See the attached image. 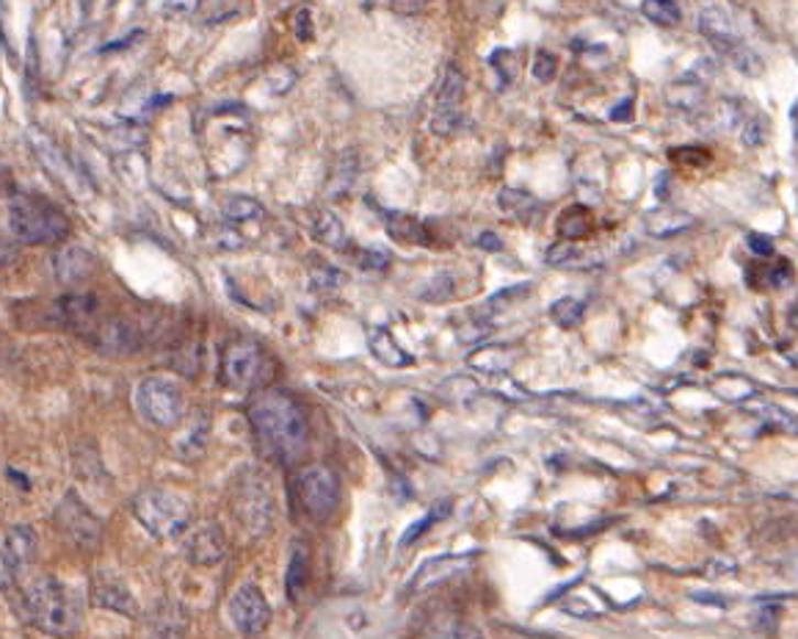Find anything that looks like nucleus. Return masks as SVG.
Wrapping results in <instances>:
<instances>
[{"mask_svg":"<svg viewBox=\"0 0 798 639\" xmlns=\"http://www.w3.org/2000/svg\"><path fill=\"white\" fill-rule=\"evenodd\" d=\"M227 611H230V620L236 626V631L243 633V637H258L271 622L269 600H265V595L260 593V587L254 582H243L236 589V595L227 604Z\"/></svg>","mask_w":798,"mask_h":639,"instance_id":"obj_10","label":"nucleus"},{"mask_svg":"<svg viewBox=\"0 0 798 639\" xmlns=\"http://www.w3.org/2000/svg\"><path fill=\"white\" fill-rule=\"evenodd\" d=\"M23 609L31 626L47 637H73L80 628V606L58 578L42 576L29 584L23 595Z\"/></svg>","mask_w":798,"mask_h":639,"instance_id":"obj_2","label":"nucleus"},{"mask_svg":"<svg viewBox=\"0 0 798 639\" xmlns=\"http://www.w3.org/2000/svg\"><path fill=\"white\" fill-rule=\"evenodd\" d=\"M298 498H302L307 516L315 521H327L335 516L340 503V481L327 465H309L298 474Z\"/></svg>","mask_w":798,"mask_h":639,"instance_id":"obj_9","label":"nucleus"},{"mask_svg":"<svg viewBox=\"0 0 798 639\" xmlns=\"http://www.w3.org/2000/svg\"><path fill=\"white\" fill-rule=\"evenodd\" d=\"M271 360L263 346L249 338L230 340L221 349V382L236 391H252L269 382Z\"/></svg>","mask_w":798,"mask_h":639,"instance_id":"obj_5","label":"nucleus"},{"mask_svg":"<svg viewBox=\"0 0 798 639\" xmlns=\"http://www.w3.org/2000/svg\"><path fill=\"white\" fill-rule=\"evenodd\" d=\"M475 393H478V386H475V382H472V379H467V377H450L448 382H445V386H442V397L448 399V402L464 404V402H470V399L475 397Z\"/></svg>","mask_w":798,"mask_h":639,"instance_id":"obj_42","label":"nucleus"},{"mask_svg":"<svg viewBox=\"0 0 798 639\" xmlns=\"http://www.w3.org/2000/svg\"><path fill=\"white\" fill-rule=\"evenodd\" d=\"M498 205H501V210H506L509 216H514V219L531 221L536 214H539L542 203L534 197V194L523 192V188H503L501 197H498Z\"/></svg>","mask_w":798,"mask_h":639,"instance_id":"obj_26","label":"nucleus"},{"mask_svg":"<svg viewBox=\"0 0 798 639\" xmlns=\"http://www.w3.org/2000/svg\"><path fill=\"white\" fill-rule=\"evenodd\" d=\"M313 236L332 249L349 247V232H346V225L332 214V210H321V214L315 216Z\"/></svg>","mask_w":798,"mask_h":639,"instance_id":"obj_27","label":"nucleus"},{"mask_svg":"<svg viewBox=\"0 0 798 639\" xmlns=\"http://www.w3.org/2000/svg\"><path fill=\"white\" fill-rule=\"evenodd\" d=\"M478 247H484V249H495V252H501V249H503V241H501V236H498V232L484 230V232H481V236H478Z\"/></svg>","mask_w":798,"mask_h":639,"instance_id":"obj_58","label":"nucleus"},{"mask_svg":"<svg viewBox=\"0 0 798 639\" xmlns=\"http://www.w3.org/2000/svg\"><path fill=\"white\" fill-rule=\"evenodd\" d=\"M285 3H291V0H285Z\"/></svg>","mask_w":798,"mask_h":639,"instance_id":"obj_63","label":"nucleus"},{"mask_svg":"<svg viewBox=\"0 0 798 639\" xmlns=\"http://www.w3.org/2000/svg\"><path fill=\"white\" fill-rule=\"evenodd\" d=\"M669 159H675L677 164H691V166H704L710 161V153L702 148H677L671 150Z\"/></svg>","mask_w":798,"mask_h":639,"instance_id":"obj_50","label":"nucleus"},{"mask_svg":"<svg viewBox=\"0 0 798 639\" xmlns=\"http://www.w3.org/2000/svg\"><path fill=\"white\" fill-rule=\"evenodd\" d=\"M111 3H117V0H111Z\"/></svg>","mask_w":798,"mask_h":639,"instance_id":"obj_64","label":"nucleus"},{"mask_svg":"<svg viewBox=\"0 0 798 639\" xmlns=\"http://www.w3.org/2000/svg\"><path fill=\"white\" fill-rule=\"evenodd\" d=\"M547 267H561V269H580L591 267L594 261H586V254L580 252V247H575L572 241L558 243V247L547 249Z\"/></svg>","mask_w":798,"mask_h":639,"instance_id":"obj_34","label":"nucleus"},{"mask_svg":"<svg viewBox=\"0 0 798 639\" xmlns=\"http://www.w3.org/2000/svg\"><path fill=\"white\" fill-rule=\"evenodd\" d=\"M644 225H647V232L653 238H671V236H680V232H686L688 227H693V216L686 214V210L660 208V210H653Z\"/></svg>","mask_w":798,"mask_h":639,"instance_id":"obj_23","label":"nucleus"},{"mask_svg":"<svg viewBox=\"0 0 798 639\" xmlns=\"http://www.w3.org/2000/svg\"><path fill=\"white\" fill-rule=\"evenodd\" d=\"M787 322H790L792 329H798V305L790 307V316H787Z\"/></svg>","mask_w":798,"mask_h":639,"instance_id":"obj_61","label":"nucleus"},{"mask_svg":"<svg viewBox=\"0 0 798 639\" xmlns=\"http://www.w3.org/2000/svg\"><path fill=\"white\" fill-rule=\"evenodd\" d=\"M232 503H236L238 521L252 534H265L274 523V496L258 468H247L243 476H238Z\"/></svg>","mask_w":798,"mask_h":639,"instance_id":"obj_7","label":"nucleus"},{"mask_svg":"<svg viewBox=\"0 0 798 639\" xmlns=\"http://www.w3.org/2000/svg\"><path fill=\"white\" fill-rule=\"evenodd\" d=\"M293 34H296L298 42H309L313 40V14H309V9H302V12H296V18H293Z\"/></svg>","mask_w":798,"mask_h":639,"instance_id":"obj_53","label":"nucleus"},{"mask_svg":"<svg viewBox=\"0 0 798 639\" xmlns=\"http://www.w3.org/2000/svg\"><path fill=\"white\" fill-rule=\"evenodd\" d=\"M490 64L495 67V73L501 75V86H509L514 78H517V62H514V53L501 47L490 56Z\"/></svg>","mask_w":798,"mask_h":639,"instance_id":"obj_43","label":"nucleus"},{"mask_svg":"<svg viewBox=\"0 0 798 639\" xmlns=\"http://www.w3.org/2000/svg\"><path fill=\"white\" fill-rule=\"evenodd\" d=\"M135 410L152 426H175L186 415V397L166 377H144L133 393Z\"/></svg>","mask_w":798,"mask_h":639,"instance_id":"obj_6","label":"nucleus"},{"mask_svg":"<svg viewBox=\"0 0 798 639\" xmlns=\"http://www.w3.org/2000/svg\"><path fill=\"white\" fill-rule=\"evenodd\" d=\"M379 216L384 219L387 232L395 238V241H406V243L426 241V227H423L417 219H412V216H404L398 214V210H387V208H379Z\"/></svg>","mask_w":798,"mask_h":639,"instance_id":"obj_25","label":"nucleus"},{"mask_svg":"<svg viewBox=\"0 0 798 639\" xmlns=\"http://www.w3.org/2000/svg\"><path fill=\"white\" fill-rule=\"evenodd\" d=\"M642 14L655 25H664V29H671V25H680L682 12L675 0H644Z\"/></svg>","mask_w":798,"mask_h":639,"instance_id":"obj_32","label":"nucleus"},{"mask_svg":"<svg viewBox=\"0 0 798 639\" xmlns=\"http://www.w3.org/2000/svg\"><path fill=\"white\" fill-rule=\"evenodd\" d=\"M309 576V554H307V545L302 540H293L291 545V560H287V576H285V589H287V598L296 600L302 595L304 584H307Z\"/></svg>","mask_w":798,"mask_h":639,"instance_id":"obj_24","label":"nucleus"},{"mask_svg":"<svg viewBox=\"0 0 798 639\" xmlns=\"http://www.w3.org/2000/svg\"><path fill=\"white\" fill-rule=\"evenodd\" d=\"M726 56H730V62L735 64V69H741V73L748 75V78H757V75H763V69H765L763 58H759L752 47L743 45V42H737L735 47H730Z\"/></svg>","mask_w":798,"mask_h":639,"instance_id":"obj_38","label":"nucleus"},{"mask_svg":"<svg viewBox=\"0 0 798 639\" xmlns=\"http://www.w3.org/2000/svg\"><path fill=\"white\" fill-rule=\"evenodd\" d=\"M183 551H186L188 562L199 567H210L216 562L225 560L227 554V543H225V534L221 529L216 527L214 521H203V523H192V527L183 532Z\"/></svg>","mask_w":798,"mask_h":639,"instance_id":"obj_12","label":"nucleus"},{"mask_svg":"<svg viewBox=\"0 0 798 639\" xmlns=\"http://www.w3.org/2000/svg\"><path fill=\"white\" fill-rule=\"evenodd\" d=\"M247 12H252V0H219L214 12L205 18V25L230 23V20L243 18Z\"/></svg>","mask_w":798,"mask_h":639,"instance_id":"obj_40","label":"nucleus"},{"mask_svg":"<svg viewBox=\"0 0 798 639\" xmlns=\"http://www.w3.org/2000/svg\"><path fill=\"white\" fill-rule=\"evenodd\" d=\"M699 31H702L704 40H708L713 47H719L721 53H726L730 47H735L737 42H741L737 40V31L735 25H732L730 14L719 7L702 9V14H699Z\"/></svg>","mask_w":798,"mask_h":639,"instance_id":"obj_17","label":"nucleus"},{"mask_svg":"<svg viewBox=\"0 0 798 639\" xmlns=\"http://www.w3.org/2000/svg\"><path fill=\"white\" fill-rule=\"evenodd\" d=\"M528 291H531V283H520V285H514V289L498 291V294H492L490 300H487L484 311H492V313H495V311H503V307H509V305H512L514 300H517V296L528 294Z\"/></svg>","mask_w":798,"mask_h":639,"instance_id":"obj_47","label":"nucleus"},{"mask_svg":"<svg viewBox=\"0 0 798 639\" xmlns=\"http://www.w3.org/2000/svg\"><path fill=\"white\" fill-rule=\"evenodd\" d=\"M9 227L18 241L42 247V243H58L67 238L69 219L36 194L12 192L9 197Z\"/></svg>","mask_w":798,"mask_h":639,"instance_id":"obj_3","label":"nucleus"},{"mask_svg":"<svg viewBox=\"0 0 798 639\" xmlns=\"http://www.w3.org/2000/svg\"><path fill=\"white\" fill-rule=\"evenodd\" d=\"M133 516L157 540L177 538L192 527V507L186 498L166 487H144L133 496Z\"/></svg>","mask_w":798,"mask_h":639,"instance_id":"obj_4","label":"nucleus"},{"mask_svg":"<svg viewBox=\"0 0 798 639\" xmlns=\"http://www.w3.org/2000/svg\"><path fill=\"white\" fill-rule=\"evenodd\" d=\"M221 214L232 225H249V221L263 219V205L252 197H230L221 205Z\"/></svg>","mask_w":798,"mask_h":639,"instance_id":"obj_31","label":"nucleus"},{"mask_svg":"<svg viewBox=\"0 0 798 639\" xmlns=\"http://www.w3.org/2000/svg\"><path fill=\"white\" fill-rule=\"evenodd\" d=\"M781 606H763L757 611V631L763 633H776V626H779Z\"/></svg>","mask_w":798,"mask_h":639,"instance_id":"obj_51","label":"nucleus"},{"mask_svg":"<svg viewBox=\"0 0 798 639\" xmlns=\"http://www.w3.org/2000/svg\"><path fill=\"white\" fill-rule=\"evenodd\" d=\"M450 507H453V501H450V498H442V501H439V503H437V507H434V509H431V512H426V516H423V518H420V521H415V523H412V527H409V529H406V532H404V534H401V549H406V545L417 543V540H420V538H423V534H426V532H428V529H431V527H434V523H437V521H439V518H445V516H448V512H450Z\"/></svg>","mask_w":798,"mask_h":639,"instance_id":"obj_33","label":"nucleus"},{"mask_svg":"<svg viewBox=\"0 0 798 639\" xmlns=\"http://www.w3.org/2000/svg\"><path fill=\"white\" fill-rule=\"evenodd\" d=\"M58 316H62V322L67 324L73 333L84 335V338H91L95 335V329L100 327V322L106 316H102L100 311V302H97L95 294H69V296H62L56 305Z\"/></svg>","mask_w":798,"mask_h":639,"instance_id":"obj_13","label":"nucleus"},{"mask_svg":"<svg viewBox=\"0 0 798 639\" xmlns=\"http://www.w3.org/2000/svg\"><path fill=\"white\" fill-rule=\"evenodd\" d=\"M89 340L91 346H97V351L111 357H124L130 355V351L139 349V333H135L133 324L124 322V318L106 316Z\"/></svg>","mask_w":798,"mask_h":639,"instance_id":"obj_15","label":"nucleus"},{"mask_svg":"<svg viewBox=\"0 0 798 639\" xmlns=\"http://www.w3.org/2000/svg\"><path fill=\"white\" fill-rule=\"evenodd\" d=\"M208 426H210L208 415L199 413L197 419H194V424L188 426L186 435L175 443L177 457H186V459L199 457V454L205 452V443H208Z\"/></svg>","mask_w":798,"mask_h":639,"instance_id":"obj_28","label":"nucleus"},{"mask_svg":"<svg viewBox=\"0 0 798 639\" xmlns=\"http://www.w3.org/2000/svg\"><path fill=\"white\" fill-rule=\"evenodd\" d=\"M368 344H371V351L376 355V360H382L390 368H406L415 362V357L401 349V344L393 338V333L387 327H371Z\"/></svg>","mask_w":798,"mask_h":639,"instance_id":"obj_19","label":"nucleus"},{"mask_svg":"<svg viewBox=\"0 0 798 639\" xmlns=\"http://www.w3.org/2000/svg\"><path fill=\"white\" fill-rule=\"evenodd\" d=\"M691 598L693 600H704V604H715V606H721V609H724V606H726V600L724 598H719V595H691Z\"/></svg>","mask_w":798,"mask_h":639,"instance_id":"obj_59","label":"nucleus"},{"mask_svg":"<svg viewBox=\"0 0 798 639\" xmlns=\"http://www.w3.org/2000/svg\"><path fill=\"white\" fill-rule=\"evenodd\" d=\"M790 573H792V576H798V556L790 562Z\"/></svg>","mask_w":798,"mask_h":639,"instance_id":"obj_62","label":"nucleus"},{"mask_svg":"<svg viewBox=\"0 0 798 639\" xmlns=\"http://www.w3.org/2000/svg\"><path fill=\"white\" fill-rule=\"evenodd\" d=\"M346 283V274L335 267H318L313 272V289H340Z\"/></svg>","mask_w":798,"mask_h":639,"instance_id":"obj_49","label":"nucleus"},{"mask_svg":"<svg viewBox=\"0 0 798 639\" xmlns=\"http://www.w3.org/2000/svg\"><path fill=\"white\" fill-rule=\"evenodd\" d=\"M464 124L467 119L464 113H461V108H437L431 117V131L437 133V137H453V133H459Z\"/></svg>","mask_w":798,"mask_h":639,"instance_id":"obj_39","label":"nucleus"},{"mask_svg":"<svg viewBox=\"0 0 798 639\" xmlns=\"http://www.w3.org/2000/svg\"><path fill=\"white\" fill-rule=\"evenodd\" d=\"M249 421L254 426L260 448L276 463L293 465L304 457L309 443V426L304 410L282 391H260L249 402Z\"/></svg>","mask_w":798,"mask_h":639,"instance_id":"obj_1","label":"nucleus"},{"mask_svg":"<svg viewBox=\"0 0 798 639\" xmlns=\"http://www.w3.org/2000/svg\"><path fill=\"white\" fill-rule=\"evenodd\" d=\"M611 119L613 122H630V119H633V97H627L624 102H619V106L611 111Z\"/></svg>","mask_w":798,"mask_h":639,"instance_id":"obj_56","label":"nucleus"},{"mask_svg":"<svg viewBox=\"0 0 798 639\" xmlns=\"http://www.w3.org/2000/svg\"><path fill=\"white\" fill-rule=\"evenodd\" d=\"M362 269H371V272H382V269L390 267V252L387 249H368L360 261Z\"/></svg>","mask_w":798,"mask_h":639,"instance_id":"obj_54","label":"nucleus"},{"mask_svg":"<svg viewBox=\"0 0 798 639\" xmlns=\"http://www.w3.org/2000/svg\"><path fill=\"white\" fill-rule=\"evenodd\" d=\"M456 291V283H453V274H437V278L431 280V283L423 289V300L426 302H442L448 300V296H453Z\"/></svg>","mask_w":798,"mask_h":639,"instance_id":"obj_45","label":"nucleus"},{"mask_svg":"<svg viewBox=\"0 0 798 639\" xmlns=\"http://www.w3.org/2000/svg\"><path fill=\"white\" fill-rule=\"evenodd\" d=\"M591 227H594V219H591L589 208H583V205H572V208L564 210L561 219H558V232H561L567 241H578V238L589 236Z\"/></svg>","mask_w":798,"mask_h":639,"instance_id":"obj_29","label":"nucleus"},{"mask_svg":"<svg viewBox=\"0 0 798 639\" xmlns=\"http://www.w3.org/2000/svg\"><path fill=\"white\" fill-rule=\"evenodd\" d=\"M666 102L677 111H699L704 106V84L697 75H686L666 89Z\"/></svg>","mask_w":798,"mask_h":639,"instance_id":"obj_21","label":"nucleus"},{"mask_svg":"<svg viewBox=\"0 0 798 639\" xmlns=\"http://www.w3.org/2000/svg\"><path fill=\"white\" fill-rule=\"evenodd\" d=\"M583 313H586V302L575 300V296H564V300L553 302V307H550L553 322H556L558 327H564V329H572L575 324L583 318Z\"/></svg>","mask_w":798,"mask_h":639,"instance_id":"obj_35","label":"nucleus"},{"mask_svg":"<svg viewBox=\"0 0 798 639\" xmlns=\"http://www.w3.org/2000/svg\"><path fill=\"white\" fill-rule=\"evenodd\" d=\"M713 119L719 122L721 131H735V128L741 131L743 122L748 119V113H746V108H743L741 100H721L719 106H715Z\"/></svg>","mask_w":798,"mask_h":639,"instance_id":"obj_37","label":"nucleus"},{"mask_svg":"<svg viewBox=\"0 0 798 639\" xmlns=\"http://www.w3.org/2000/svg\"><path fill=\"white\" fill-rule=\"evenodd\" d=\"M135 40H141V31H130V34L128 36H124V40H119V42H108V45H102L100 47V53H113V51H124V47H128V45H133V42Z\"/></svg>","mask_w":798,"mask_h":639,"instance_id":"obj_57","label":"nucleus"},{"mask_svg":"<svg viewBox=\"0 0 798 639\" xmlns=\"http://www.w3.org/2000/svg\"><path fill=\"white\" fill-rule=\"evenodd\" d=\"M741 139L746 148H763L765 139H768V122H765L763 113H748L741 128Z\"/></svg>","mask_w":798,"mask_h":639,"instance_id":"obj_41","label":"nucleus"},{"mask_svg":"<svg viewBox=\"0 0 798 639\" xmlns=\"http://www.w3.org/2000/svg\"><path fill=\"white\" fill-rule=\"evenodd\" d=\"M36 551H40V540L31 527H9L3 532V589H12L18 578L34 565Z\"/></svg>","mask_w":798,"mask_h":639,"instance_id":"obj_11","label":"nucleus"},{"mask_svg":"<svg viewBox=\"0 0 798 639\" xmlns=\"http://www.w3.org/2000/svg\"><path fill=\"white\" fill-rule=\"evenodd\" d=\"M53 269L62 283H80L95 272V254L86 247H67L56 254Z\"/></svg>","mask_w":798,"mask_h":639,"instance_id":"obj_18","label":"nucleus"},{"mask_svg":"<svg viewBox=\"0 0 798 639\" xmlns=\"http://www.w3.org/2000/svg\"><path fill=\"white\" fill-rule=\"evenodd\" d=\"M514 357H517V351H514L512 346L484 344L467 355V362H470V366L481 373H503V371H509V366L514 362Z\"/></svg>","mask_w":798,"mask_h":639,"instance_id":"obj_20","label":"nucleus"},{"mask_svg":"<svg viewBox=\"0 0 798 639\" xmlns=\"http://www.w3.org/2000/svg\"><path fill=\"white\" fill-rule=\"evenodd\" d=\"M759 274H765V283L770 285V289H787V285L792 283V263L785 261V258H779L776 263H770L768 269H763Z\"/></svg>","mask_w":798,"mask_h":639,"instance_id":"obj_44","label":"nucleus"},{"mask_svg":"<svg viewBox=\"0 0 798 639\" xmlns=\"http://www.w3.org/2000/svg\"><path fill=\"white\" fill-rule=\"evenodd\" d=\"M357 172H360V161H357V155L349 150V153H343L338 159V170H335L332 192L329 194H332V197H343V194L354 186Z\"/></svg>","mask_w":798,"mask_h":639,"instance_id":"obj_36","label":"nucleus"},{"mask_svg":"<svg viewBox=\"0 0 798 639\" xmlns=\"http://www.w3.org/2000/svg\"><path fill=\"white\" fill-rule=\"evenodd\" d=\"M765 415H768L770 426H776L779 432H798V421L781 408H765Z\"/></svg>","mask_w":798,"mask_h":639,"instance_id":"obj_52","label":"nucleus"},{"mask_svg":"<svg viewBox=\"0 0 798 639\" xmlns=\"http://www.w3.org/2000/svg\"><path fill=\"white\" fill-rule=\"evenodd\" d=\"M746 243L754 254H759V258H770V254H774V241H770L768 236H763V232H748Z\"/></svg>","mask_w":798,"mask_h":639,"instance_id":"obj_55","label":"nucleus"},{"mask_svg":"<svg viewBox=\"0 0 798 639\" xmlns=\"http://www.w3.org/2000/svg\"><path fill=\"white\" fill-rule=\"evenodd\" d=\"M666 181H669V175H666V172H664V175L658 177V192H655V194H658V199L669 197V192H666Z\"/></svg>","mask_w":798,"mask_h":639,"instance_id":"obj_60","label":"nucleus"},{"mask_svg":"<svg viewBox=\"0 0 798 639\" xmlns=\"http://www.w3.org/2000/svg\"><path fill=\"white\" fill-rule=\"evenodd\" d=\"M558 73V58L550 51H539L534 56V78L539 84H550Z\"/></svg>","mask_w":798,"mask_h":639,"instance_id":"obj_46","label":"nucleus"},{"mask_svg":"<svg viewBox=\"0 0 798 639\" xmlns=\"http://www.w3.org/2000/svg\"><path fill=\"white\" fill-rule=\"evenodd\" d=\"M203 0H164V18L188 20L199 12Z\"/></svg>","mask_w":798,"mask_h":639,"instance_id":"obj_48","label":"nucleus"},{"mask_svg":"<svg viewBox=\"0 0 798 639\" xmlns=\"http://www.w3.org/2000/svg\"><path fill=\"white\" fill-rule=\"evenodd\" d=\"M472 565V556L470 554H450V556H434V560L423 562L420 567H417V573L412 576L409 582V589L406 593L415 595V593H423V589L434 587V584H442L448 582V578L459 576L461 571H467V567Z\"/></svg>","mask_w":798,"mask_h":639,"instance_id":"obj_16","label":"nucleus"},{"mask_svg":"<svg viewBox=\"0 0 798 639\" xmlns=\"http://www.w3.org/2000/svg\"><path fill=\"white\" fill-rule=\"evenodd\" d=\"M56 527L62 538L78 551L95 554L102 545V523L100 518L80 501L75 492H67L56 509Z\"/></svg>","mask_w":798,"mask_h":639,"instance_id":"obj_8","label":"nucleus"},{"mask_svg":"<svg viewBox=\"0 0 798 639\" xmlns=\"http://www.w3.org/2000/svg\"><path fill=\"white\" fill-rule=\"evenodd\" d=\"M91 600H95L100 609L119 611V615H124V617L139 615V606H135L130 589L124 587L122 578H117L113 573L100 571L91 576Z\"/></svg>","mask_w":798,"mask_h":639,"instance_id":"obj_14","label":"nucleus"},{"mask_svg":"<svg viewBox=\"0 0 798 639\" xmlns=\"http://www.w3.org/2000/svg\"><path fill=\"white\" fill-rule=\"evenodd\" d=\"M146 628H150L152 637H183L188 628L186 611L175 604H161L150 611Z\"/></svg>","mask_w":798,"mask_h":639,"instance_id":"obj_22","label":"nucleus"},{"mask_svg":"<svg viewBox=\"0 0 798 639\" xmlns=\"http://www.w3.org/2000/svg\"><path fill=\"white\" fill-rule=\"evenodd\" d=\"M461 100H464V73L456 64H448L439 86L437 108H461Z\"/></svg>","mask_w":798,"mask_h":639,"instance_id":"obj_30","label":"nucleus"}]
</instances>
